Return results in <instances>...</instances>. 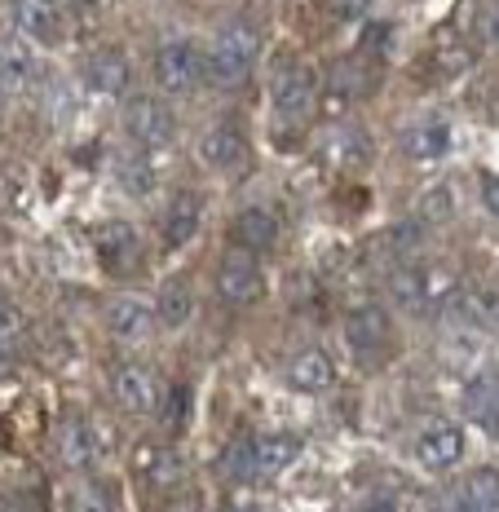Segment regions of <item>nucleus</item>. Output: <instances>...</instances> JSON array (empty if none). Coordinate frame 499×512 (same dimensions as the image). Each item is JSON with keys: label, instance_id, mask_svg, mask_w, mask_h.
Returning <instances> with one entry per match:
<instances>
[{"label": "nucleus", "instance_id": "6e6552de", "mask_svg": "<svg viewBox=\"0 0 499 512\" xmlns=\"http://www.w3.org/2000/svg\"><path fill=\"white\" fill-rule=\"evenodd\" d=\"M464 455V429L460 424H429L416 442V460L424 468H451Z\"/></svg>", "mask_w": 499, "mask_h": 512}, {"label": "nucleus", "instance_id": "aec40b11", "mask_svg": "<svg viewBox=\"0 0 499 512\" xmlns=\"http://www.w3.org/2000/svg\"><path fill=\"white\" fill-rule=\"evenodd\" d=\"M252 455H257V473L274 477L301 455V442H296V437H283V433L279 437H257V442H252Z\"/></svg>", "mask_w": 499, "mask_h": 512}, {"label": "nucleus", "instance_id": "a211bd4d", "mask_svg": "<svg viewBox=\"0 0 499 512\" xmlns=\"http://www.w3.org/2000/svg\"><path fill=\"white\" fill-rule=\"evenodd\" d=\"M402 146H407L411 159H442L451 151V124L447 120H424L402 137Z\"/></svg>", "mask_w": 499, "mask_h": 512}, {"label": "nucleus", "instance_id": "6ab92c4d", "mask_svg": "<svg viewBox=\"0 0 499 512\" xmlns=\"http://www.w3.org/2000/svg\"><path fill=\"white\" fill-rule=\"evenodd\" d=\"M199 230V199L195 195H177L164 212V243L168 248H182V243L195 239Z\"/></svg>", "mask_w": 499, "mask_h": 512}, {"label": "nucleus", "instance_id": "0eeeda50", "mask_svg": "<svg viewBox=\"0 0 499 512\" xmlns=\"http://www.w3.org/2000/svg\"><path fill=\"white\" fill-rule=\"evenodd\" d=\"M111 389H115V398H120L124 411H137V415L159 411V380H155V371L137 367V362H129V367L115 371Z\"/></svg>", "mask_w": 499, "mask_h": 512}, {"label": "nucleus", "instance_id": "a878e982", "mask_svg": "<svg viewBox=\"0 0 499 512\" xmlns=\"http://www.w3.org/2000/svg\"><path fill=\"white\" fill-rule=\"evenodd\" d=\"M221 468H226L230 482H248L252 473H257V455H252V437H243V442H230L226 455H221Z\"/></svg>", "mask_w": 499, "mask_h": 512}, {"label": "nucleus", "instance_id": "4be33fe9", "mask_svg": "<svg viewBox=\"0 0 499 512\" xmlns=\"http://www.w3.org/2000/svg\"><path fill=\"white\" fill-rule=\"evenodd\" d=\"M495 402H499V376H477L464 384V415L477 424H486V415L495 411Z\"/></svg>", "mask_w": 499, "mask_h": 512}, {"label": "nucleus", "instance_id": "423d86ee", "mask_svg": "<svg viewBox=\"0 0 499 512\" xmlns=\"http://www.w3.org/2000/svg\"><path fill=\"white\" fill-rule=\"evenodd\" d=\"M345 340H349V349H354V358L385 354V345H389V314L380 305L354 309V314H349V323H345Z\"/></svg>", "mask_w": 499, "mask_h": 512}, {"label": "nucleus", "instance_id": "ddd939ff", "mask_svg": "<svg viewBox=\"0 0 499 512\" xmlns=\"http://www.w3.org/2000/svg\"><path fill=\"white\" fill-rule=\"evenodd\" d=\"M98 252H102V265H106L111 274H129L133 265H137V256H142L133 226H124V221H111V226L102 230Z\"/></svg>", "mask_w": 499, "mask_h": 512}, {"label": "nucleus", "instance_id": "72a5a7b5", "mask_svg": "<svg viewBox=\"0 0 499 512\" xmlns=\"http://www.w3.org/2000/svg\"><path fill=\"white\" fill-rule=\"evenodd\" d=\"M491 40H499V9H495V18H491Z\"/></svg>", "mask_w": 499, "mask_h": 512}, {"label": "nucleus", "instance_id": "20e7f679", "mask_svg": "<svg viewBox=\"0 0 499 512\" xmlns=\"http://www.w3.org/2000/svg\"><path fill=\"white\" fill-rule=\"evenodd\" d=\"M261 292H265V274H261V265L252 252H239V256H226V261H221L217 296L226 305H252Z\"/></svg>", "mask_w": 499, "mask_h": 512}, {"label": "nucleus", "instance_id": "412c9836", "mask_svg": "<svg viewBox=\"0 0 499 512\" xmlns=\"http://www.w3.org/2000/svg\"><path fill=\"white\" fill-rule=\"evenodd\" d=\"M429 296H433V270H424V265H411V270H398L394 274V301L398 305L420 309Z\"/></svg>", "mask_w": 499, "mask_h": 512}, {"label": "nucleus", "instance_id": "b1692460", "mask_svg": "<svg viewBox=\"0 0 499 512\" xmlns=\"http://www.w3.org/2000/svg\"><path fill=\"white\" fill-rule=\"evenodd\" d=\"M155 318L164 327H186V318H190V287L186 283H168L164 292H159Z\"/></svg>", "mask_w": 499, "mask_h": 512}, {"label": "nucleus", "instance_id": "7c9ffc66", "mask_svg": "<svg viewBox=\"0 0 499 512\" xmlns=\"http://www.w3.org/2000/svg\"><path fill=\"white\" fill-rule=\"evenodd\" d=\"M429 512H469V499H464V486L442 490V495L429 504Z\"/></svg>", "mask_w": 499, "mask_h": 512}, {"label": "nucleus", "instance_id": "39448f33", "mask_svg": "<svg viewBox=\"0 0 499 512\" xmlns=\"http://www.w3.org/2000/svg\"><path fill=\"white\" fill-rule=\"evenodd\" d=\"M314 93H318V80L310 67H283L279 76H274V111H279L283 120L301 124L305 115L314 111Z\"/></svg>", "mask_w": 499, "mask_h": 512}, {"label": "nucleus", "instance_id": "f704fd0d", "mask_svg": "<svg viewBox=\"0 0 499 512\" xmlns=\"http://www.w3.org/2000/svg\"><path fill=\"white\" fill-rule=\"evenodd\" d=\"M67 5H76V9H84V5H93V0H67Z\"/></svg>", "mask_w": 499, "mask_h": 512}, {"label": "nucleus", "instance_id": "c756f323", "mask_svg": "<svg viewBox=\"0 0 499 512\" xmlns=\"http://www.w3.org/2000/svg\"><path fill=\"white\" fill-rule=\"evenodd\" d=\"M186 411H190V393L173 389V393H168V402H164V424H168V429H177V424L186 420Z\"/></svg>", "mask_w": 499, "mask_h": 512}, {"label": "nucleus", "instance_id": "f3484780", "mask_svg": "<svg viewBox=\"0 0 499 512\" xmlns=\"http://www.w3.org/2000/svg\"><path fill=\"white\" fill-rule=\"evenodd\" d=\"M31 67H36V58H31V45L23 36H0V89H23L31 80Z\"/></svg>", "mask_w": 499, "mask_h": 512}, {"label": "nucleus", "instance_id": "5701e85b", "mask_svg": "<svg viewBox=\"0 0 499 512\" xmlns=\"http://www.w3.org/2000/svg\"><path fill=\"white\" fill-rule=\"evenodd\" d=\"M62 460H67V468L93 464V433L84 420H67V429H62Z\"/></svg>", "mask_w": 499, "mask_h": 512}, {"label": "nucleus", "instance_id": "c85d7f7f", "mask_svg": "<svg viewBox=\"0 0 499 512\" xmlns=\"http://www.w3.org/2000/svg\"><path fill=\"white\" fill-rule=\"evenodd\" d=\"M23 332H27L23 309L9 305V301H0V354H14L18 340H23Z\"/></svg>", "mask_w": 499, "mask_h": 512}, {"label": "nucleus", "instance_id": "cd10ccee", "mask_svg": "<svg viewBox=\"0 0 499 512\" xmlns=\"http://www.w3.org/2000/svg\"><path fill=\"white\" fill-rule=\"evenodd\" d=\"M115 173H120V181H124V190H129V195H146V190H151V181H155L151 164H146L142 155H124L120 164H115Z\"/></svg>", "mask_w": 499, "mask_h": 512}, {"label": "nucleus", "instance_id": "4468645a", "mask_svg": "<svg viewBox=\"0 0 499 512\" xmlns=\"http://www.w3.org/2000/svg\"><path fill=\"white\" fill-rule=\"evenodd\" d=\"M155 323V309H146L142 301H111V309H106V327H111L115 340H124V345H133V340H142L146 332H151Z\"/></svg>", "mask_w": 499, "mask_h": 512}, {"label": "nucleus", "instance_id": "2f4dec72", "mask_svg": "<svg viewBox=\"0 0 499 512\" xmlns=\"http://www.w3.org/2000/svg\"><path fill=\"white\" fill-rule=\"evenodd\" d=\"M482 204H486V212H495V217H499V177L482 181Z\"/></svg>", "mask_w": 499, "mask_h": 512}, {"label": "nucleus", "instance_id": "dca6fc26", "mask_svg": "<svg viewBox=\"0 0 499 512\" xmlns=\"http://www.w3.org/2000/svg\"><path fill=\"white\" fill-rule=\"evenodd\" d=\"M230 234H235V243L243 252H265L274 239H279V221H274L265 208H243L235 217V226H230Z\"/></svg>", "mask_w": 499, "mask_h": 512}, {"label": "nucleus", "instance_id": "1a4fd4ad", "mask_svg": "<svg viewBox=\"0 0 499 512\" xmlns=\"http://www.w3.org/2000/svg\"><path fill=\"white\" fill-rule=\"evenodd\" d=\"M14 23L36 45H53L62 36V14L53 0H14Z\"/></svg>", "mask_w": 499, "mask_h": 512}, {"label": "nucleus", "instance_id": "9b49d317", "mask_svg": "<svg viewBox=\"0 0 499 512\" xmlns=\"http://www.w3.org/2000/svg\"><path fill=\"white\" fill-rule=\"evenodd\" d=\"M199 155H204L208 168H235V164H243V155H248V137H243L235 124H217L204 133Z\"/></svg>", "mask_w": 499, "mask_h": 512}, {"label": "nucleus", "instance_id": "473e14b6", "mask_svg": "<svg viewBox=\"0 0 499 512\" xmlns=\"http://www.w3.org/2000/svg\"><path fill=\"white\" fill-rule=\"evenodd\" d=\"M221 512H261L257 504H252V499H235V504H226Z\"/></svg>", "mask_w": 499, "mask_h": 512}, {"label": "nucleus", "instance_id": "bb28decb", "mask_svg": "<svg viewBox=\"0 0 499 512\" xmlns=\"http://www.w3.org/2000/svg\"><path fill=\"white\" fill-rule=\"evenodd\" d=\"M71 512H115V490L106 482H84L71 499Z\"/></svg>", "mask_w": 499, "mask_h": 512}, {"label": "nucleus", "instance_id": "f03ea898", "mask_svg": "<svg viewBox=\"0 0 499 512\" xmlns=\"http://www.w3.org/2000/svg\"><path fill=\"white\" fill-rule=\"evenodd\" d=\"M204 76V58H199L195 40H164L155 53V80L164 84L168 93H190Z\"/></svg>", "mask_w": 499, "mask_h": 512}, {"label": "nucleus", "instance_id": "f257e3e1", "mask_svg": "<svg viewBox=\"0 0 499 512\" xmlns=\"http://www.w3.org/2000/svg\"><path fill=\"white\" fill-rule=\"evenodd\" d=\"M257 27L252 23H226L217 31V45L208 53V80L221 84V89H235L252 76V67H257Z\"/></svg>", "mask_w": 499, "mask_h": 512}, {"label": "nucleus", "instance_id": "9d476101", "mask_svg": "<svg viewBox=\"0 0 499 512\" xmlns=\"http://www.w3.org/2000/svg\"><path fill=\"white\" fill-rule=\"evenodd\" d=\"M332 380H336V362L327 349H305V354L288 362V384L301 393H323Z\"/></svg>", "mask_w": 499, "mask_h": 512}, {"label": "nucleus", "instance_id": "f8f14e48", "mask_svg": "<svg viewBox=\"0 0 499 512\" xmlns=\"http://www.w3.org/2000/svg\"><path fill=\"white\" fill-rule=\"evenodd\" d=\"M84 80H89L93 93H102V98H115V93H124V84H129V58H124L120 49L93 53L89 67H84Z\"/></svg>", "mask_w": 499, "mask_h": 512}, {"label": "nucleus", "instance_id": "7ed1b4c3", "mask_svg": "<svg viewBox=\"0 0 499 512\" xmlns=\"http://www.w3.org/2000/svg\"><path fill=\"white\" fill-rule=\"evenodd\" d=\"M124 128H129V137L142 151H155V146H168L177 133V120L173 111H168L159 98H133L129 106H124Z\"/></svg>", "mask_w": 499, "mask_h": 512}, {"label": "nucleus", "instance_id": "393cba45", "mask_svg": "<svg viewBox=\"0 0 499 512\" xmlns=\"http://www.w3.org/2000/svg\"><path fill=\"white\" fill-rule=\"evenodd\" d=\"M469 512H499V473H473L464 482Z\"/></svg>", "mask_w": 499, "mask_h": 512}, {"label": "nucleus", "instance_id": "2eb2a0df", "mask_svg": "<svg viewBox=\"0 0 499 512\" xmlns=\"http://www.w3.org/2000/svg\"><path fill=\"white\" fill-rule=\"evenodd\" d=\"M137 464H142V477L155 490H173L186 482V460L177 451H168V446H146V451L137 455Z\"/></svg>", "mask_w": 499, "mask_h": 512}]
</instances>
